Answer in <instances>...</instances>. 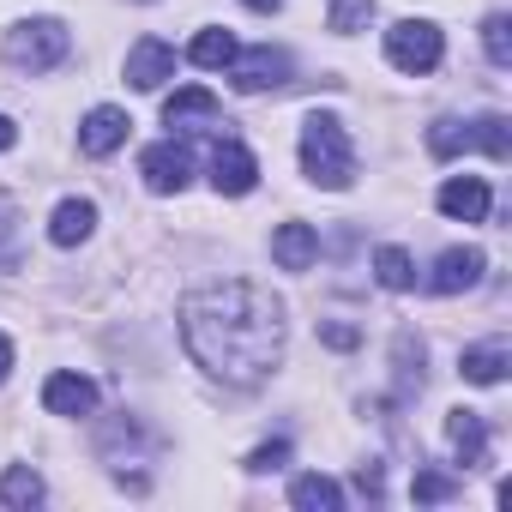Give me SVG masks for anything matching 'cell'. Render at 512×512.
Listing matches in <instances>:
<instances>
[{"mask_svg":"<svg viewBox=\"0 0 512 512\" xmlns=\"http://www.w3.org/2000/svg\"><path fill=\"white\" fill-rule=\"evenodd\" d=\"M181 344L211 380L260 386L284 362V302L247 278L193 290L181 302Z\"/></svg>","mask_w":512,"mask_h":512,"instance_id":"cell-1","label":"cell"},{"mask_svg":"<svg viewBox=\"0 0 512 512\" xmlns=\"http://www.w3.org/2000/svg\"><path fill=\"white\" fill-rule=\"evenodd\" d=\"M302 169L326 193H344L356 181V151H350V133H344L338 115H308L302 121Z\"/></svg>","mask_w":512,"mask_h":512,"instance_id":"cell-2","label":"cell"},{"mask_svg":"<svg viewBox=\"0 0 512 512\" xmlns=\"http://www.w3.org/2000/svg\"><path fill=\"white\" fill-rule=\"evenodd\" d=\"M67 49H73V37H67L61 19H31V25L7 31V61L19 73H49V67L67 61Z\"/></svg>","mask_w":512,"mask_h":512,"instance_id":"cell-3","label":"cell"},{"mask_svg":"<svg viewBox=\"0 0 512 512\" xmlns=\"http://www.w3.org/2000/svg\"><path fill=\"white\" fill-rule=\"evenodd\" d=\"M440 55H446V43H440V31L428 25V19H398L392 31H386V61L398 67V73H434L440 67Z\"/></svg>","mask_w":512,"mask_h":512,"instance_id":"cell-4","label":"cell"},{"mask_svg":"<svg viewBox=\"0 0 512 512\" xmlns=\"http://www.w3.org/2000/svg\"><path fill=\"white\" fill-rule=\"evenodd\" d=\"M229 85L241 91V97H260V91H284L290 85V55L284 49H247V55H235L229 61Z\"/></svg>","mask_w":512,"mask_h":512,"instance_id":"cell-5","label":"cell"},{"mask_svg":"<svg viewBox=\"0 0 512 512\" xmlns=\"http://www.w3.org/2000/svg\"><path fill=\"white\" fill-rule=\"evenodd\" d=\"M482 272H488L482 247H446L440 260H434V272H428V290L434 296H464V290L482 284Z\"/></svg>","mask_w":512,"mask_h":512,"instance_id":"cell-6","label":"cell"},{"mask_svg":"<svg viewBox=\"0 0 512 512\" xmlns=\"http://www.w3.org/2000/svg\"><path fill=\"white\" fill-rule=\"evenodd\" d=\"M139 175H145L151 193H181V187L193 181V151L175 145V139H163V145H151V151L139 157Z\"/></svg>","mask_w":512,"mask_h":512,"instance_id":"cell-7","label":"cell"},{"mask_svg":"<svg viewBox=\"0 0 512 512\" xmlns=\"http://www.w3.org/2000/svg\"><path fill=\"white\" fill-rule=\"evenodd\" d=\"M253 181H260V163H253V151L235 145V139H223V145L211 151V187L229 193V199H241V193H253Z\"/></svg>","mask_w":512,"mask_h":512,"instance_id":"cell-8","label":"cell"},{"mask_svg":"<svg viewBox=\"0 0 512 512\" xmlns=\"http://www.w3.org/2000/svg\"><path fill=\"white\" fill-rule=\"evenodd\" d=\"M163 79H175V49L163 37H139L127 49V85L133 91H157Z\"/></svg>","mask_w":512,"mask_h":512,"instance_id":"cell-9","label":"cell"},{"mask_svg":"<svg viewBox=\"0 0 512 512\" xmlns=\"http://www.w3.org/2000/svg\"><path fill=\"white\" fill-rule=\"evenodd\" d=\"M127 133H133L127 109L103 103V109H91V115H85V127H79V151H85V157H109V151H121V145H127Z\"/></svg>","mask_w":512,"mask_h":512,"instance_id":"cell-10","label":"cell"},{"mask_svg":"<svg viewBox=\"0 0 512 512\" xmlns=\"http://www.w3.org/2000/svg\"><path fill=\"white\" fill-rule=\"evenodd\" d=\"M488 205H494V193H488V181H482V175H452V181L440 187V211H446V217H458V223H482V217H488Z\"/></svg>","mask_w":512,"mask_h":512,"instance_id":"cell-11","label":"cell"},{"mask_svg":"<svg viewBox=\"0 0 512 512\" xmlns=\"http://www.w3.org/2000/svg\"><path fill=\"white\" fill-rule=\"evenodd\" d=\"M43 404H49V416H91L97 410V386L85 374H49Z\"/></svg>","mask_w":512,"mask_h":512,"instance_id":"cell-12","label":"cell"},{"mask_svg":"<svg viewBox=\"0 0 512 512\" xmlns=\"http://www.w3.org/2000/svg\"><path fill=\"white\" fill-rule=\"evenodd\" d=\"M446 440H452V458L458 464H488V428H482V416L476 410H452L446 416Z\"/></svg>","mask_w":512,"mask_h":512,"instance_id":"cell-13","label":"cell"},{"mask_svg":"<svg viewBox=\"0 0 512 512\" xmlns=\"http://www.w3.org/2000/svg\"><path fill=\"white\" fill-rule=\"evenodd\" d=\"M272 260H278L284 272H308V266L320 260V235H314L308 223H284V229L272 235Z\"/></svg>","mask_w":512,"mask_h":512,"instance_id":"cell-14","label":"cell"},{"mask_svg":"<svg viewBox=\"0 0 512 512\" xmlns=\"http://www.w3.org/2000/svg\"><path fill=\"white\" fill-rule=\"evenodd\" d=\"M91 229H97V205L91 199H61L55 217H49V241L55 247H79V241H91Z\"/></svg>","mask_w":512,"mask_h":512,"instance_id":"cell-15","label":"cell"},{"mask_svg":"<svg viewBox=\"0 0 512 512\" xmlns=\"http://www.w3.org/2000/svg\"><path fill=\"white\" fill-rule=\"evenodd\" d=\"M506 362H512V356H506V344L494 338V344H470V350L458 356V374H464L470 386H500V380H506Z\"/></svg>","mask_w":512,"mask_h":512,"instance_id":"cell-16","label":"cell"},{"mask_svg":"<svg viewBox=\"0 0 512 512\" xmlns=\"http://www.w3.org/2000/svg\"><path fill=\"white\" fill-rule=\"evenodd\" d=\"M163 121H169V127H193V121H217V97H211V91H199V85H193V91H175V97L163 103Z\"/></svg>","mask_w":512,"mask_h":512,"instance_id":"cell-17","label":"cell"},{"mask_svg":"<svg viewBox=\"0 0 512 512\" xmlns=\"http://www.w3.org/2000/svg\"><path fill=\"white\" fill-rule=\"evenodd\" d=\"M290 506H302V512H338V506H344V488H338L332 476H296Z\"/></svg>","mask_w":512,"mask_h":512,"instance_id":"cell-18","label":"cell"},{"mask_svg":"<svg viewBox=\"0 0 512 512\" xmlns=\"http://www.w3.org/2000/svg\"><path fill=\"white\" fill-rule=\"evenodd\" d=\"M37 500H43V476H37L31 464H13L7 476H0V506H7V512L37 506Z\"/></svg>","mask_w":512,"mask_h":512,"instance_id":"cell-19","label":"cell"},{"mask_svg":"<svg viewBox=\"0 0 512 512\" xmlns=\"http://www.w3.org/2000/svg\"><path fill=\"white\" fill-rule=\"evenodd\" d=\"M374 278L386 290H416V266H410V253L404 247H380L374 253Z\"/></svg>","mask_w":512,"mask_h":512,"instance_id":"cell-20","label":"cell"},{"mask_svg":"<svg viewBox=\"0 0 512 512\" xmlns=\"http://www.w3.org/2000/svg\"><path fill=\"white\" fill-rule=\"evenodd\" d=\"M235 55H241V49H235V37H229V31H199V37H193V49H187V61H193V67H229Z\"/></svg>","mask_w":512,"mask_h":512,"instance_id":"cell-21","label":"cell"},{"mask_svg":"<svg viewBox=\"0 0 512 512\" xmlns=\"http://www.w3.org/2000/svg\"><path fill=\"white\" fill-rule=\"evenodd\" d=\"M470 139L494 157V163H506L512 157V133H506V115H482V121H470Z\"/></svg>","mask_w":512,"mask_h":512,"instance_id":"cell-22","label":"cell"},{"mask_svg":"<svg viewBox=\"0 0 512 512\" xmlns=\"http://www.w3.org/2000/svg\"><path fill=\"white\" fill-rule=\"evenodd\" d=\"M482 49H488L494 67H512V19L506 13H488L482 19Z\"/></svg>","mask_w":512,"mask_h":512,"instance_id":"cell-23","label":"cell"},{"mask_svg":"<svg viewBox=\"0 0 512 512\" xmlns=\"http://www.w3.org/2000/svg\"><path fill=\"white\" fill-rule=\"evenodd\" d=\"M476 139H470V121H434L428 127V151L434 157H458V151H470Z\"/></svg>","mask_w":512,"mask_h":512,"instance_id":"cell-24","label":"cell"},{"mask_svg":"<svg viewBox=\"0 0 512 512\" xmlns=\"http://www.w3.org/2000/svg\"><path fill=\"white\" fill-rule=\"evenodd\" d=\"M368 19H374V0H332V31L338 37L368 31Z\"/></svg>","mask_w":512,"mask_h":512,"instance_id":"cell-25","label":"cell"},{"mask_svg":"<svg viewBox=\"0 0 512 512\" xmlns=\"http://www.w3.org/2000/svg\"><path fill=\"white\" fill-rule=\"evenodd\" d=\"M410 494H416V500H452V494H458V482H452V476H440V470H422V464H416Z\"/></svg>","mask_w":512,"mask_h":512,"instance_id":"cell-26","label":"cell"},{"mask_svg":"<svg viewBox=\"0 0 512 512\" xmlns=\"http://www.w3.org/2000/svg\"><path fill=\"white\" fill-rule=\"evenodd\" d=\"M278 464H290V446L284 440H272V446H260V452L247 458V470H278Z\"/></svg>","mask_w":512,"mask_h":512,"instance_id":"cell-27","label":"cell"},{"mask_svg":"<svg viewBox=\"0 0 512 512\" xmlns=\"http://www.w3.org/2000/svg\"><path fill=\"white\" fill-rule=\"evenodd\" d=\"M320 338H326L332 350H356V344H362V332H356V326H338V320H326V326H320Z\"/></svg>","mask_w":512,"mask_h":512,"instance_id":"cell-28","label":"cell"},{"mask_svg":"<svg viewBox=\"0 0 512 512\" xmlns=\"http://www.w3.org/2000/svg\"><path fill=\"white\" fill-rule=\"evenodd\" d=\"M19 145V121L13 115H0V151H13Z\"/></svg>","mask_w":512,"mask_h":512,"instance_id":"cell-29","label":"cell"},{"mask_svg":"<svg viewBox=\"0 0 512 512\" xmlns=\"http://www.w3.org/2000/svg\"><path fill=\"white\" fill-rule=\"evenodd\" d=\"M7 374H13V344L0 338V380H7Z\"/></svg>","mask_w":512,"mask_h":512,"instance_id":"cell-30","label":"cell"},{"mask_svg":"<svg viewBox=\"0 0 512 512\" xmlns=\"http://www.w3.org/2000/svg\"><path fill=\"white\" fill-rule=\"evenodd\" d=\"M241 7H253V13H278L284 0H241Z\"/></svg>","mask_w":512,"mask_h":512,"instance_id":"cell-31","label":"cell"}]
</instances>
